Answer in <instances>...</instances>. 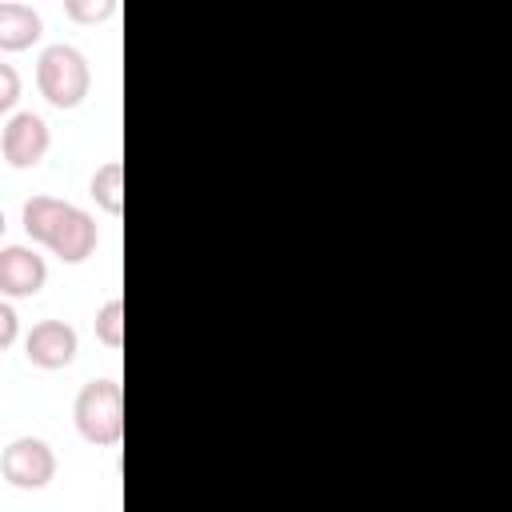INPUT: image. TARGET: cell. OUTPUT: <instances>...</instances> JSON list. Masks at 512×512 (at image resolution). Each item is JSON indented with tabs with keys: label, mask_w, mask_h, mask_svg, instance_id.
I'll return each instance as SVG.
<instances>
[{
	"label": "cell",
	"mask_w": 512,
	"mask_h": 512,
	"mask_svg": "<svg viewBox=\"0 0 512 512\" xmlns=\"http://www.w3.org/2000/svg\"><path fill=\"white\" fill-rule=\"evenodd\" d=\"M36 88L52 108H76L92 88V68L76 44H48L36 60Z\"/></svg>",
	"instance_id": "2"
},
{
	"label": "cell",
	"mask_w": 512,
	"mask_h": 512,
	"mask_svg": "<svg viewBox=\"0 0 512 512\" xmlns=\"http://www.w3.org/2000/svg\"><path fill=\"white\" fill-rule=\"evenodd\" d=\"M4 228H8V224H4V208H0V236H4Z\"/></svg>",
	"instance_id": "15"
},
{
	"label": "cell",
	"mask_w": 512,
	"mask_h": 512,
	"mask_svg": "<svg viewBox=\"0 0 512 512\" xmlns=\"http://www.w3.org/2000/svg\"><path fill=\"white\" fill-rule=\"evenodd\" d=\"M72 420H76V432L88 444H96V448L120 444V436H124V392H120V380H112V376L88 380L72 400Z\"/></svg>",
	"instance_id": "1"
},
{
	"label": "cell",
	"mask_w": 512,
	"mask_h": 512,
	"mask_svg": "<svg viewBox=\"0 0 512 512\" xmlns=\"http://www.w3.org/2000/svg\"><path fill=\"white\" fill-rule=\"evenodd\" d=\"M48 280V264L36 248L28 244H4L0 248V296H12V300H24V296H36Z\"/></svg>",
	"instance_id": "6"
},
{
	"label": "cell",
	"mask_w": 512,
	"mask_h": 512,
	"mask_svg": "<svg viewBox=\"0 0 512 512\" xmlns=\"http://www.w3.org/2000/svg\"><path fill=\"white\" fill-rule=\"evenodd\" d=\"M16 336H20V316H16V308H12L8 300H0V352H4Z\"/></svg>",
	"instance_id": "14"
},
{
	"label": "cell",
	"mask_w": 512,
	"mask_h": 512,
	"mask_svg": "<svg viewBox=\"0 0 512 512\" xmlns=\"http://www.w3.org/2000/svg\"><path fill=\"white\" fill-rule=\"evenodd\" d=\"M0 472L12 488H24V492H36L44 484H52L56 476V452L48 440L40 436H16L4 452H0Z\"/></svg>",
	"instance_id": "3"
},
{
	"label": "cell",
	"mask_w": 512,
	"mask_h": 512,
	"mask_svg": "<svg viewBox=\"0 0 512 512\" xmlns=\"http://www.w3.org/2000/svg\"><path fill=\"white\" fill-rule=\"evenodd\" d=\"M44 20L24 0H0V52H24L40 40Z\"/></svg>",
	"instance_id": "8"
},
{
	"label": "cell",
	"mask_w": 512,
	"mask_h": 512,
	"mask_svg": "<svg viewBox=\"0 0 512 512\" xmlns=\"http://www.w3.org/2000/svg\"><path fill=\"white\" fill-rule=\"evenodd\" d=\"M96 240H100V232H96V220H92L84 208L68 204L64 220L56 224V232H52V240H48L44 248H48L52 256H60L64 264H80V260H88V256H92Z\"/></svg>",
	"instance_id": "7"
},
{
	"label": "cell",
	"mask_w": 512,
	"mask_h": 512,
	"mask_svg": "<svg viewBox=\"0 0 512 512\" xmlns=\"http://www.w3.org/2000/svg\"><path fill=\"white\" fill-rule=\"evenodd\" d=\"M88 192H92V200H96L108 216H120V212H124V164H120V160H104V164L92 172Z\"/></svg>",
	"instance_id": "10"
},
{
	"label": "cell",
	"mask_w": 512,
	"mask_h": 512,
	"mask_svg": "<svg viewBox=\"0 0 512 512\" xmlns=\"http://www.w3.org/2000/svg\"><path fill=\"white\" fill-rule=\"evenodd\" d=\"M48 144H52V132L36 112H16L0 132V152L12 168H36L48 156Z\"/></svg>",
	"instance_id": "4"
},
{
	"label": "cell",
	"mask_w": 512,
	"mask_h": 512,
	"mask_svg": "<svg viewBox=\"0 0 512 512\" xmlns=\"http://www.w3.org/2000/svg\"><path fill=\"white\" fill-rule=\"evenodd\" d=\"M76 348H80V336L68 320H40L32 324V332L24 336V356L36 364V368H68L76 360Z\"/></svg>",
	"instance_id": "5"
},
{
	"label": "cell",
	"mask_w": 512,
	"mask_h": 512,
	"mask_svg": "<svg viewBox=\"0 0 512 512\" xmlns=\"http://www.w3.org/2000/svg\"><path fill=\"white\" fill-rule=\"evenodd\" d=\"M16 100H20V72L16 64L0 60V112H8Z\"/></svg>",
	"instance_id": "13"
},
{
	"label": "cell",
	"mask_w": 512,
	"mask_h": 512,
	"mask_svg": "<svg viewBox=\"0 0 512 512\" xmlns=\"http://www.w3.org/2000/svg\"><path fill=\"white\" fill-rule=\"evenodd\" d=\"M64 212H68V200H60V196H32V200H24L20 220H24V232L36 244H48L56 224L64 220Z\"/></svg>",
	"instance_id": "9"
},
{
	"label": "cell",
	"mask_w": 512,
	"mask_h": 512,
	"mask_svg": "<svg viewBox=\"0 0 512 512\" xmlns=\"http://www.w3.org/2000/svg\"><path fill=\"white\" fill-rule=\"evenodd\" d=\"M112 12H116V0H68L64 4V16L76 24H100Z\"/></svg>",
	"instance_id": "12"
},
{
	"label": "cell",
	"mask_w": 512,
	"mask_h": 512,
	"mask_svg": "<svg viewBox=\"0 0 512 512\" xmlns=\"http://www.w3.org/2000/svg\"><path fill=\"white\" fill-rule=\"evenodd\" d=\"M92 328H96V340H100V344L124 348V300H120V296L104 300L100 312H96V320H92Z\"/></svg>",
	"instance_id": "11"
}]
</instances>
